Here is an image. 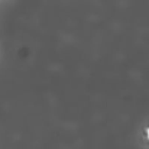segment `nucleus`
I'll return each mask as SVG.
<instances>
[{"label":"nucleus","mask_w":149,"mask_h":149,"mask_svg":"<svg viewBox=\"0 0 149 149\" xmlns=\"http://www.w3.org/2000/svg\"><path fill=\"white\" fill-rule=\"evenodd\" d=\"M147 137H148V140H149V127L147 128Z\"/></svg>","instance_id":"f257e3e1"}]
</instances>
